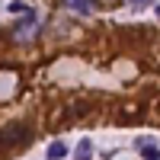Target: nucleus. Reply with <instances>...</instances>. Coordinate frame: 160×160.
Returning a JSON list of instances; mask_svg holds the SVG:
<instances>
[{
  "mask_svg": "<svg viewBox=\"0 0 160 160\" xmlns=\"http://www.w3.org/2000/svg\"><path fill=\"white\" fill-rule=\"evenodd\" d=\"M26 141H29V128L26 125H10L0 131V148H19Z\"/></svg>",
  "mask_w": 160,
  "mask_h": 160,
  "instance_id": "f257e3e1",
  "label": "nucleus"
},
{
  "mask_svg": "<svg viewBox=\"0 0 160 160\" xmlns=\"http://www.w3.org/2000/svg\"><path fill=\"white\" fill-rule=\"evenodd\" d=\"M38 32V22H35V16H29L22 26H16V32H13V38H16V42H29V38Z\"/></svg>",
  "mask_w": 160,
  "mask_h": 160,
  "instance_id": "f03ea898",
  "label": "nucleus"
},
{
  "mask_svg": "<svg viewBox=\"0 0 160 160\" xmlns=\"http://www.w3.org/2000/svg\"><path fill=\"white\" fill-rule=\"evenodd\" d=\"M64 10H74V13H93V7H96V0H61Z\"/></svg>",
  "mask_w": 160,
  "mask_h": 160,
  "instance_id": "7ed1b4c3",
  "label": "nucleus"
},
{
  "mask_svg": "<svg viewBox=\"0 0 160 160\" xmlns=\"http://www.w3.org/2000/svg\"><path fill=\"white\" fill-rule=\"evenodd\" d=\"M138 151H141V157H144V160H160V148H157L154 141L138 138Z\"/></svg>",
  "mask_w": 160,
  "mask_h": 160,
  "instance_id": "20e7f679",
  "label": "nucleus"
},
{
  "mask_svg": "<svg viewBox=\"0 0 160 160\" xmlns=\"http://www.w3.org/2000/svg\"><path fill=\"white\" fill-rule=\"evenodd\" d=\"M74 160H93V141H90V138H80V141H77Z\"/></svg>",
  "mask_w": 160,
  "mask_h": 160,
  "instance_id": "39448f33",
  "label": "nucleus"
},
{
  "mask_svg": "<svg viewBox=\"0 0 160 160\" xmlns=\"http://www.w3.org/2000/svg\"><path fill=\"white\" fill-rule=\"evenodd\" d=\"M64 157H68V144H64V141H51L48 160H64Z\"/></svg>",
  "mask_w": 160,
  "mask_h": 160,
  "instance_id": "423d86ee",
  "label": "nucleus"
},
{
  "mask_svg": "<svg viewBox=\"0 0 160 160\" xmlns=\"http://www.w3.org/2000/svg\"><path fill=\"white\" fill-rule=\"evenodd\" d=\"M7 10H10V13H26V16H32V10L26 7V3H19V0H13V3H7Z\"/></svg>",
  "mask_w": 160,
  "mask_h": 160,
  "instance_id": "0eeeda50",
  "label": "nucleus"
},
{
  "mask_svg": "<svg viewBox=\"0 0 160 160\" xmlns=\"http://www.w3.org/2000/svg\"><path fill=\"white\" fill-rule=\"evenodd\" d=\"M148 3H157V0H125V7H131V10H141Z\"/></svg>",
  "mask_w": 160,
  "mask_h": 160,
  "instance_id": "6e6552de",
  "label": "nucleus"
},
{
  "mask_svg": "<svg viewBox=\"0 0 160 160\" xmlns=\"http://www.w3.org/2000/svg\"><path fill=\"white\" fill-rule=\"evenodd\" d=\"M154 10H157V16H160V3H157V7H154Z\"/></svg>",
  "mask_w": 160,
  "mask_h": 160,
  "instance_id": "1a4fd4ad",
  "label": "nucleus"
}]
</instances>
